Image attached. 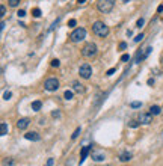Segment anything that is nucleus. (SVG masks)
I'll return each instance as SVG.
<instances>
[{
	"label": "nucleus",
	"mask_w": 163,
	"mask_h": 166,
	"mask_svg": "<svg viewBox=\"0 0 163 166\" xmlns=\"http://www.w3.org/2000/svg\"><path fill=\"white\" fill-rule=\"evenodd\" d=\"M92 33L98 38H106L109 35V26L104 24L103 21H95L92 24Z\"/></svg>",
	"instance_id": "obj_1"
},
{
	"label": "nucleus",
	"mask_w": 163,
	"mask_h": 166,
	"mask_svg": "<svg viewBox=\"0 0 163 166\" xmlns=\"http://www.w3.org/2000/svg\"><path fill=\"white\" fill-rule=\"evenodd\" d=\"M115 6V0H98L97 2V9L101 14H109Z\"/></svg>",
	"instance_id": "obj_2"
},
{
	"label": "nucleus",
	"mask_w": 163,
	"mask_h": 166,
	"mask_svg": "<svg viewBox=\"0 0 163 166\" xmlns=\"http://www.w3.org/2000/svg\"><path fill=\"white\" fill-rule=\"evenodd\" d=\"M97 52H98L97 45L94 42H88V44H85V47L82 49V56L83 58H92V56L97 55Z\"/></svg>",
	"instance_id": "obj_3"
},
{
	"label": "nucleus",
	"mask_w": 163,
	"mask_h": 166,
	"mask_svg": "<svg viewBox=\"0 0 163 166\" xmlns=\"http://www.w3.org/2000/svg\"><path fill=\"white\" fill-rule=\"evenodd\" d=\"M86 38V30L83 27H79V29H74L71 33H69V39L71 42H80Z\"/></svg>",
	"instance_id": "obj_4"
},
{
	"label": "nucleus",
	"mask_w": 163,
	"mask_h": 166,
	"mask_svg": "<svg viewBox=\"0 0 163 166\" xmlns=\"http://www.w3.org/2000/svg\"><path fill=\"white\" fill-rule=\"evenodd\" d=\"M44 88L47 89V91H50V92L58 91V89H59V80H58V79H55V77L47 79V80L44 82Z\"/></svg>",
	"instance_id": "obj_5"
},
{
	"label": "nucleus",
	"mask_w": 163,
	"mask_h": 166,
	"mask_svg": "<svg viewBox=\"0 0 163 166\" xmlns=\"http://www.w3.org/2000/svg\"><path fill=\"white\" fill-rule=\"evenodd\" d=\"M79 74H80V77H83V79H89L91 74H92L91 65H89V63H83V65L80 66V69H79Z\"/></svg>",
	"instance_id": "obj_6"
},
{
	"label": "nucleus",
	"mask_w": 163,
	"mask_h": 166,
	"mask_svg": "<svg viewBox=\"0 0 163 166\" xmlns=\"http://www.w3.org/2000/svg\"><path fill=\"white\" fill-rule=\"evenodd\" d=\"M141 124H145V125H148V124H151L153 122V113H141L139 115V120H137Z\"/></svg>",
	"instance_id": "obj_7"
},
{
	"label": "nucleus",
	"mask_w": 163,
	"mask_h": 166,
	"mask_svg": "<svg viewBox=\"0 0 163 166\" xmlns=\"http://www.w3.org/2000/svg\"><path fill=\"white\" fill-rule=\"evenodd\" d=\"M151 50H153V49H151V47H147V49H145V50H144L142 53H141V52H139V53H137V56H136V62L139 63V62H141V60H144V59H145V58H147V56H148V55L151 53Z\"/></svg>",
	"instance_id": "obj_8"
},
{
	"label": "nucleus",
	"mask_w": 163,
	"mask_h": 166,
	"mask_svg": "<svg viewBox=\"0 0 163 166\" xmlns=\"http://www.w3.org/2000/svg\"><path fill=\"white\" fill-rule=\"evenodd\" d=\"M29 124H30V121L27 120V118H21V120H18V122H17V127L20 130H26L29 127Z\"/></svg>",
	"instance_id": "obj_9"
},
{
	"label": "nucleus",
	"mask_w": 163,
	"mask_h": 166,
	"mask_svg": "<svg viewBox=\"0 0 163 166\" xmlns=\"http://www.w3.org/2000/svg\"><path fill=\"white\" fill-rule=\"evenodd\" d=\"M24 137H26L27 140H39V139H41L39 133H36V131H29V133L24 134Z\"/></svg>",
	"instance_id": "obj_10"
},
{
	"label": "nucleus",
	"mask_w": 163,
	"mask_h": 166,
	"mask_svg": "<svg viewBox=\"0 0 163 166\" xmlns=\"http://www.w3.org/2000/svg\"><path fill=\"white\" fill-rule=\"evenodd\" d=\"M92 150V145H86V147H83L82 148V153H80V163H83V160L86 159V156H88V153Z\"/></svg>",
	"instance_id": "obj_11"
},
{
	"label": "nucleus",
	"mask_w": 163,
	"mask_h": 166,
	"mask_svg": "<svg viewBox=\"0 0 163 166\" xmlns=\"http://www.w3.org/2000/svg\"><path fill=\"white\" fill-rule=\"evenodd\" d=\"M73 91H74V92H77V94H80V92H83V91H85V88H83V85H82V83H79V82H73Z\"/></svg>",
	"instance_id": "obj_12"
},
{
	"label": "nucleus",
	"mask_w": 163,
	"mask_h": 166,
	"mask_svg": "<svg viewBox=\"0 0 163 166\" xmlns=\"http://www.w3.org/2000/svg\"><path fill=\"white\" fill-rule=\"evenodd\" d=\"M92 160H95V162L104 160V153H92Z\"/></svg>",
	"instance_id": "obj_13"
},
{
	"label": "nucleus",
	"mask_w": 163,
	"mask_h": 166,
	"mask_svg": "<svg viewBox=\"0 0 163 166\" xmlns=\"http://www.w3.org/2000/svg\"><path fill=\"white\" fill-rule=\"evenodd\" d=\"M131 159V153H128V151H124L121 156H119V160L121 162H128Z\"/></svg>",
	"instance_id": "obj_14"
},
{
	"label": "nucleus",
	"mask_w": 163,
	"mask_h": 166,
	"mask_svg": "<svg viewBox=\"0 0 163 166\" xmlns=\"http://www.w3.org/2000/svg\"><path fill=\"white\" fill-rule=\"evenodd\" d=\"M0 134H2V136L8 134V125H6V122H2V125H0Z\"/></svg>",
	"instance_id": "obj_15"
},
{
	"label": "nucleus",
	"mask_w": 163,
	"mask_h": 166,
	"mask_svg": "<svg viewBox=\"0 0 163 166\" xmlns=\"http://www.w3.org/2000/svg\"><path fill=\"white\" fill-rule=\"evenodd\" d=\"M160 112H162V109L159 106H151L150 107V113H153V115H160Z\"/></svg>",
	"instance_id": "obj_16"
},
{
	"label": "nucleus",
	"mask_w": 163,
	"mask_h": 166,
	"mask_svg": "<svg viewBox=\"0 0 163 166\" xmlns=\"http://www.w3.org/2000/svg\"><path fill=\"white\" fill-rule=\"evenodd\" d=\"M41 106H42V103H41L39 100H36V101H33V103H32V110H35V112H36V110H39V109H41Z\"/></svg>",
	"instance_id": "obj_17"
},
{
	"label": "nucleus",
	"mask_w": 163,
	"mask_h": 166,
	"mask_svg": "<svg viewBox=\"0 0 163 166\" xmlns=\"http://www.w3.org/2000/svg\"><path fill=\"white\" fill-rule=\"evenodd\" d=\"M32 15H33L35 18H39V17H41V9H39V8H33V9H32Z\"/></svg>",
	"instance_id": "obj_18"
},
{
	"label": "nucleus",
	"mask_w": 163,
	"mask_h": 166,
	"mask_svg": "<svg viewBox=\"0 0 163 166\" xmlns=\"http://www.w3.org/2000/svg\"><path fill=\"white\" fill-rule=\"evenodd\" d=\"M73 94H74V91H65V94H63L65 100H71L73 98Z\"/></svg>",
	"instance_id": "obj_19"
},
{
	"label": "nucleus",
	"mask_w": 163,
	"mask_h": 166,
	"mask_svg": "<svg viewBox=\"0 0 163 166\" xmlns=\"http://www.w3.org/2000/svg\"><path fill=\"white\" fill-rule=\"evenodd\" d=\"M141 125V122L139 121H134V120H131L130 122H128V127H131V128H136V127H139Z\"/></svg>",
	"instance_id": "obj_20"
},
{
	"label": "nucleus",
	"mask_w": 163,
	"mask_h": 166,
	"mask_svg": "<svg viewBox=\"0 0 163 166\" xmlns=\"http://www.w3.org/2000/svg\"><path fill=\"white\" fill-rule=\"evenodd\" d=\"M8 3H9V6L15 8V6H18V5H20V0H8Z\"/></svg>",
	"instance_id": "obj_21"
},
{
	"label": "nucleus",
	"mask_w": 163,
	"mask_h": 166,
	"mask_svg": "<svg viewBox=\"0 0 163 166\" xmlns=\"http://www.w3.org/2000/svg\"><path fill=\"white\" fill-rule=\"evenodd\" d=\"M79 134H80V127H77V128H76V131L71 134V139H77V137H79Z\"/></svg>",
	"instance_id": "obj_22"
},
{
	"label": "nucleus",
	"mask_w": 163,
	"mask_h": 166,
	"mask_svg": "<svg viewBox=\"0 0 163 166\" xmlns=\"http://www.w3.org/2000/svg\"><path fill=\"white\" fill-rule=\"evenodd\" d=\"M142 104H141V101H133L131 104H130V107H133V109H139Z\"/></svg>",
	"instance_id": "obj_23"
},
{
	"label": "nucleus",
	"mask_w": 163,
	"mask_h": 166,
	"mask_svg": "<svg viewBox=\"0 0 163 166\" xmlns=\"http://www.w3.org/2000/svg\"><path fill=\"white\" fill-rule=\"evenodd\" d=\"M144 23H145V20H144V18H139V20H137V23H136V27L141 29V27L144 26Z\"/></svg>",
	"instance_id": "obj_24"
},
{
	"label": "nucleus",
	"mask_w": 163,
	"mask_h": 166,
	"mask_svg": "<svg viewBox=\"0 0 163 166\" xmlns=\"http://www.w3.org/2000/svg\"><path fill=\"white\" fill-rule=\"evenodd\" d=\"M11 97H12V94H11V92H9V91H6V92H5V94H3V98H5V100H9V98H11Z\"/></svg>",
	"instance_id": "obj_25"
},
{
	"label": "nucleus",
	"mask_w": 163,
	"mask_h": 166,
	"mask_svg": "<svg viewBox=\"0 0 163 166\" xmlns=\"http://www.w3.org/2000/svg\"><path fill=\"white\" fill-rule=\"evenodd\" d=\"M68 27H76V20H69L68 21Z\"/></svg>",
	"instance_id": "obj_26"
},
{
	"label": "nucleus",
	"mask_w": 163,
	"mask_h": 166,
	"mask_svg": "<svg viewBox=\"0 0 163 166\" xmlns=\"http://www.w3.org/2000/svg\"><path fill=\"white\" fill-rule=\"evenodd\" d=\"M127 60H130V56L128 55H122L121 56V62H127Z\"/></svg>",
	"instance_id": "obj_27"
},
{
	"label": "nucleus",
	"mask_w": 163,
	"mask_h": 166,
	"mask_svg": "<svg viewBox=\"0 0 163 166\" xmlns=\"http://www.w3.org/2000/svg\"><path fill=\"white\" fill-rule=\"evenodd\" d=\"M17 15H18V18H20V17L23 18V17H24V15H26V11H23V9H20V11L17 12Z\"/></svg>",
	"instance_id": "obj_28"
},
{
	"label": "nucleus",
	"mask_w": 163,
	"mask_h": 166,
	"mask_svg": "<svg viewBox=\"0 0 163 166\" xmlns=\"http://www.w3.org/2000/svg\"><path fill=\"white\" fill-rule=\"evenodd\" d=\"M142 39H144V35L141 33V35H137V36L134 38V42H139V41H142Z\"/></svg>",
	"instance_id": "obj_29"
},
{
	"label": "nucleus",
	"mask_w": 163,
	"mask_h": 166,
	"mask_svg": "<svg viewBox=\"0 0 163 166\" xmlns=\"http://www.w3.org/2000/svg\"><path fill=\"white\" fill-rule=\"evenodd\" d=\"M0 12H2V14H0V15H2V17H3L5 14H6V8H5L3 5H2V6H0Z\"/></svg>",
	"instance_id": "obj_30"
},
{
	"label": "nucleus",
	"mask_w": 163,
	"mask_h": 166,
	"mask_svg": "<svg viewBox=\"0 0 163 166\" xmlns=\"http://www.w3.org/2000/svg\"><path fill=\"white\" fill-rule=\"evenodd\" d=\"M115 71H116L115 68H110V69L107 71V73H106V76H112V74H115Z\"/></svg>",
	"instance_id": "obj_31"
},
{
	"label": "nucleus",
	"mask_w": 163,
	"mask_h": 166,
	"mask_svg": "<svg viewBox=\"0 0 163 166\" xmlns=\"http://www.w3.org/2000/svg\"><path fill=\"white\" fill-rule=\"evenodd\" d=\"M52 66H56V68H58V66H59V60H58V59H53V60H52Z\"/></svg>",
	"instance_id": "obj_32"
},
{
	"label": "nucleus",
	"mask_w": 163,
	"mask_h": 166,
	"mask_svg": "<svg viewBox=\"0 0 163 166\" xmlns=\"http://www.w3.org/2000/svg\"><path fill=\"white\" fill-rule=\"evenodd\" d=\"M52 116H53V118H59V116H60V112H59V110H55V112L52 113Z\"/></svg>",
	"instance_id": "obj_33"
},
{
	"label": "nucleus",
	"mask_w": 163,
	"mask_h": 166,
	"mask_svg": "<svg viewBox=\"0 0 163 166\" xmlns=\"http://www.w3.org/2000/svg\"><path fill=\"white\" fill-rule=\"evenodd\" d=\"M124 49H127V44L125 42H121L119 44V50H124Z\"/></svg>",
	"instance_id": "obj_34"
},
{
	"label": "nucleus",
	"mask_w": 163,
	"mask_h": 166,
	"mask_svg": "<svg viewBox=\"0 0 163 166\" xmlns=\"http://www.w3.org/2000/svg\"><path fill=\"white\" fill-rule=\"evenodd\" d=\"M52 165H53V159H49L47 160V166H52Z\"/></svg>",
	"instance_id": "obj_35"
},
{
	"label": "nucleus",
	"mask_w": 163,
	"mask_h": 166,
	"mask_svg": "<svg viewBox=\"0 0 163 166\" xmlns=\"http://www.w3.org/2000/svg\"><path fill=\"white\" fill-rule=\"evenodd\" d=\"M162 11H163V5H160V6L157 8V12H162Z\"/></svg>",
	"instance_id": "obj_36"
},
{
	"label": "nucleus",
	"mask_w": 163,
	"mask_h": 166,
	"mask_svg": "<svg viewBox=\"0 0 163 166\" xmlns=\"http://www.w3.org/2000/svg\"><path fill=\"white\" fill-rule=\"evenodd\" d=\"M85 2H86V0H77V3H79V5H83Z\"/></svg>",
	"instance_id": "obj_37"
},
{
	"label": "nucleus",
	"mask_w": 163,
	"mask_h": 166,
	"mask_svg": "<svg viewBox=\"0 0 163 166\" xmlns=\"http://www.w3.org/2000/svg\"><path fill=\"white\" fill-rule=\"evenodd\" d=\"M122 2H124V3H127V2H130V0H122Z\"/></svg>",
	"instance_id": "obj_38"
}]
</instances>
